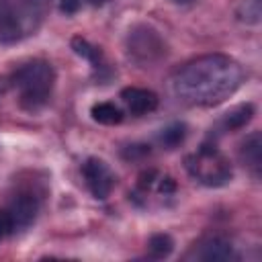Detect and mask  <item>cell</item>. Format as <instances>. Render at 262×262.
<instances>
[{
    "label": "cell",
    "mask_w": 262,
    "mask_h": 262,
    "mask_svg": "<svg viewBox=\"0 0 262 262\" xmlns=\"http://www.w3.org/2000/svg\"><path fill=\"white\" fill-rule=\"evenodd\" d=\"M12 88L18 90V102L27 113L41 111L53 90L55 84V70L49 61L33 59L25 66H20L10 76Z\"/></svg>",
    "instance_id": "obj_2"
},
{
    "label": "cell",
    "mask_w": 262,
    "mask_h": 262,
    "mask_svg": "<svg viewBox=\"0 0 262 262\" xmlns=\"http://www.w3.org/2000/svg\"><path fill=\"white\" fill-rule=\"evenodd\" d=\"M127 59L139 68H149L166 57V41L149 25H135L125 39Z\"/></svg>",
    "instance_id": "obj_5"
},
{
    "label": "cell",
    "mask_w": 262,
    "mask_h": 262,
    "mask_svg": "<svg viewBox=\"0 0 262 262\" xmlns=\"http://www.w3.org/2000/svg\"><path fill=\"white\" fill-rule=\"evenodd\" d=\"M39 209H41V201L35 192L20 190L18 194H14V199L6 207V213H8L10 223H12V233L27 229L37 219Z\"/></svg>",
    "instance_id": "obj_7"
},
{
    "label": "cell",
    "mask_w": 262,
    "mask_h": 262,
    "mask_svg": "<svg viewBox=\"0 0 262 262\" xmlns=\"http://www.w3.org/2000/svg\"><path fill=\"white\" fill-rule=\"evenodd\" d=\"M10 88H12V84H10V76H0V96H4Z\"/></svg>",
    "instance_id": "obj_20"
},
{
    "label": "cell",
    "mask_w": 262,
    "mask_h": 262,
    "mask_svg": "<svg viewBox=\"0 0 262 262\" xmlns=\"http://www.w3.org/2000/svg\"><path fill=\"white\" fill-rule=\"evenodd\" d=\"M149 154V145H129L127 151H123V158L125 160H137V158H143Z\"/></svg>",
    "instance_id": "obj_17"
},
{
    "label": "cell",
    "mask_w": 262,
    "mask_h": 262,
    "mask_svg": "<svg viewBox=\"0 0 262 262\" xmlns=\"http://www.w3.org/2000/svg\"><path fill=\"white\" fill-rule=\"evenodd\" d=\"M172 4H188V2H192V0H170Z\"/></svg>",
    "instance_id": "obj_22"
},
{
    "label": "cell",
    "mask_w": 262,
    "mask_h": 262,
    "mask_svg": "<svg viewBox=\"0 0 262 262\" xmlns=\"http://www.w3.org/2000/svg\"><path fill=\"white\" fill-rule=\"evenodd\" d=\"M188 258H196V260H233L237 258L233 252V246L219 235L213 237H205L203 242L194 244L192 252L188 254Z\"/></svg>",
    "instance_id": "obj_9"
},
{
    "label": "cell",
    "mask_w": 262,
    "mask_h": 262,
    "mask_svg": "<svg viewBox=\"0 0 262 262\" xmlns=\"http://www.w3.org/2000/svg\"><path fill=\"white\" fill-rule=\"evenodd\" d=\"M82 176L86 180V186H88L90 194L96 201H106L111 196L113 186H115V174L111 172V168L106 166L104 160L88 158L82 164Z\"/></svg>",
    "instance_id": "obj_6"
},
{
    "label": "cell",
    "mask_w": 262,
    "mask_h": 262,
    "mask_svg": "<svg viewBox=\"0 0 262 262\" xmlns=\"http://www.w3.org/2000/svg\"><path fill=\"white\" fill-rule=\"evenodd\" d=\"M88 2H90L92 6H100V4H104L106 0H88Z\"/></svg>",
    "instance_id": "obj_21"
},
{
    "label": "cell",
    "mask_w": 262,
    "mask_h": 262,
    "mask_svg": "<svg viewBox=\"0 0 262 262\" xmlns=\"http://www.w3.org/2000/svg\"><path fill=\"white\" fill-rule=\"evenodd\" d=\"M237 156H239V162L258 180L262 172V133L252 131L250 135H246V139L237 147Z\"/></svg>",
    "instance_id": "obj_10"
},
{
    "label": "cell",
    "mask_w": 262,
    "mask_h": 262,
    "mask_svg": "<svg viewBox=\"0 0 262 262\" xmlns=\"http://www.w3.org/2000/svg\"><path fill=\"white\" fill-rule=\"evenodd\" d=\"M184 137H186V125L184 123H172L166 129H162L158 139L166 149H174L184 141Z\"/></svg>",
    "instance_id": "obj_16"
},
{
    "label": "cell",
    "mask_w": 262,
    "mask_h": 262,
    "mask_svg": "<svg viewBox=\"0 0 262 262\" xmlns=\"http://www.w3.org/2000/svg\"><path fill=\"white\" fill-rule=\"evenodd\" d=\"M184 168L194 182L209 188L225 186L233 178V168L229 158L215 143L209 141H205L196 151L184 158Z\"/></svg>",
    "instance_id": "obj_3"
},
{
    "label": "cell",
    "mask_w": 262,
    "mask_h": 262,
    "mask_svg": "<svg viewBox=\"0 0 262 262\" xmlns=\"http://www.w3.org/2000/svg\"><path fill=\"white\" fill-rule=\"evenodd\" d=\"M254 113H256V108H254L252 102H242V104L233 106L231 111H227V113L219 119V123H217L215 129H217V133H231V131H237V129L246 127V125L252 121Z\"/></svg>",
    "instance_id": "obj_11"
},
{
    "label": "cell",
    "mask_w": 262,
    "mask_h": 262,
    "mask_svg": "<svg viewBox=\"0 0 262 262\" xmlns=\"http://www.w3.org/2000/svg\"><path fill=\"white\" fill-rule=\"evenodd\" d=\"M47 0H20L0 14V43L12 45L29 37L43 20Z\"/></svg>",
    "instance_id": "obj_4"
},
{
    "label": "cell",
    "mask_w": 262,
    "mask_h": 262,
    "mask_svg": "<svg viewBox=\"0 0 262 262\" xmlns=\"http://www.w3.org/2000/svg\"><path fill=\"white\" fill-rule=\"evenodd\" d=\"M80 6H82V0H61V2H59V10L66 12V14H74V12H78Z\"/></svg>",
    "instance_id": "obj_19"
},
{
    "label": "cell",
    "mask_w": 262,
    "mask_h": 262,
    "mask_svg": "<svg viewBox=\"0 0 262 262\" xmlns=\"http://www.w3.org/2000/svg\"><path fill=\"white\" fill-rule=\"evenodd\" d=\"M12 233V223H10V217L6 213V209H0V242Z\"/></svg>",
    "instance_id": "obj_18"
},
{
    "label": "cell",
    "mask_w": 262,
    "mask_h": 262,
    "mask_svg": "<svg viewBox=\"0 0 262 262\" xmlns=\"http://www.w3.org/2000/svg\"><path fill=\"white\" fill-rule=\"evenodd\" d=\"M174 250V239L172 235L168 233H154L149 239H147V254L149 258L154 260H164L172 254Z\"/></svg>",
    "instance_id": "obj_14"
},
{
    "label": "cell",
    "mask_w": 262,
    "mask_h": 262,
    "mask_svg": "<svg viewBox=\"0 0 262 262\" xmlns=\"http://www.w3.org/2000/svg\"><path fill=\"white\" fill-rule=\"evenodd\" d=\"M70 45H72L74 53H76V55H80L82 59L90 61L94 70H102V68H104V61H102V53H100V49H98L96 45H92L88 39H84V37H74V39L70 41Z\"/></svg>",
    "instance_id": "obj_12"
},
{
    "label": "cell",
    "mask_w": 262,
    "mask_h": 262,
    "mask_svg": "<svg viewBox=\"0 0 262 262\" xmlns=\"http://www.w3.org/2000/svg\"><path fill=\"white\" fill-rule=\"evenodd\" d=\"M235 14L244 25H258L262 18V0H242Z\"/></svg>",
    "instance_id": "obj_15"
},
{
    "label": "cell",
    "mask_w": 262,
    "mask_h": 262,
    "mask_svg": "<svg viewBox=\"0 0 262 262\" xmlns=\"http://www.w3.org/2000/svg\"><path fill=\"white\" fill-rule=\"evenodd\" d=\"M119 98L123 100L125 108L133 115V117H141V115H147V113H154L158 108V94L154 90H147V88H137V86H127L121 90Z\"/></svg>",
    "instance_id": "obj_8"
},
{
    "label": "cell",
    "mask_w": 262,
    "mask_h": 262,
    "mask_svg": "<svg viewBox=\"0 0 262 262\" xmlns=\"http://www.w3.org/2000/svg\"><path fill=\"white\" fill-rule=\"evenodd\" d=\"M90 117L100 125H119L123 121V111L115 102H96L90 108Z\"/></svg>",
    "instance_id": "obj_13"
},
{
    "label": "cell",
    "mask_w": 262,
    "mask_h": 262,
    "mask_svg": "<svg viewBox=\"0 0 262 262\" xmlns=\"http://www.w3.org/2000/svg\"><path fill=\"white\" fill-rule=\"evenodd\" d=\"M244 82V68L225 53H207L180 66L172 80V94L186 106L211 108L225 102Z\"/></svg>",
    "instance_id": "obj_1"
}]
</instances>
